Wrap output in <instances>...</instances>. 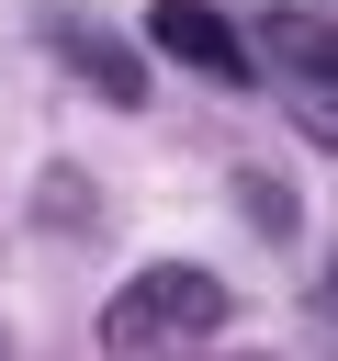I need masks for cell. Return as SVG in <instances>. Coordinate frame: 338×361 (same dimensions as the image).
I'll list each match as a JSON object with an SVG mask.
<instances>
[{
  "label": "cell",
  "instance_id": "cell-1",
  "mask_svg": "<svg viewBox=\"0 0 338 361\" xmlns=\"http://www.w3.org/2000/svg\"><path fill=\"white\" fill-rule=\"evenodd\" d=\"M237 316V293L214 282V271H192V259H158V271H135L113 305H101V350H169V338H214Z\"/></svg>",
  "mask_w": 338,
  "mask_h": 361
},
{
  "label": "cell",
  "instance_id": "cell-2",
  "mask_svg": "<svg viewBox=\"0 0 338 361\" xmlns=\"http://www.w3.org/2000/svg\"><path fill=\"white\" fill-rule=\"evenodd\" d=\"M146 34H158V56H180V68H203V79H248V34H237L214 0H158Z\"/></svg>",
  "mask_w": 338,
  "mask_h": 361
},
{
  "label": "cell",
  "instance_id": "cell-3",
  "mask_svg": "<svg viewBox=\"0 0 338 361\" xmlns=\"http://www.w3.org/2000/svg\"><path fill=\"white\" fill-rule=\"evenodd\" d=\"M248 56H270L282 79H327V68H338V23H315V11L293 0V11H270V23L248 34Z\"/></svg>",
  "mask_w": 338,
  "mask_h": 361
},
{
  "label": "cell",
  "instance_id": "cell-4",
  "mask_svg": "<svg viewBox=\"0 0 338 361\" xmlns=\"http://www.w3.org/2000/svg\"><path fill=\"white\" fill-rule=\"evenodd\" d=\"M56 56H79V68L101 79V102H146V68H135L101 23H79V11H68V23H56Z\"/></svg>",
  "mask_w": 338,
  "mask_h": 361
},
{
  "label": "cell",
  "instance_id": "cell-5",
  "mask_svg": "<svg viewBox=\"0 0 338 361\" xmlns=\"http://www.w3.org/2000/svg\"><path fill=\"white\" fill-rule=\"evenodd\" d=\"M293 124H304L315 147H338V68H327V79H293Z\"/></svg>",
  "mask_w": 338,
  "mask_h": 361
},
{
  "label": "cell",
  "instance_id": "cell-6",
  "mask_svg": "<svg viewBox=\"0 0 338 361\" xmlns=\"http://www.w3.org/2000/svg\"><path fill=\"white\" fill-rule=\"evenodd\" d=\"M0 361H11V350H0Z\"/></svg>",
  "mask_w": 338,
  "mask_h": 361
}]
</instances>
